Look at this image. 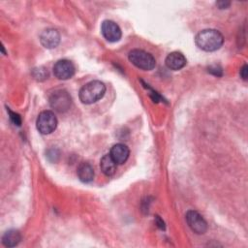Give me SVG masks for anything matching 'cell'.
Listing matches in <instances>:
<instances>
[{
    "label": "cell",
    "instance_id": "cell-1",
    "mask_svg": "<svg viewBox=\"0 0 248 248\" xmlns=\"http://www.w3.org/2000/svg\"><path fill=\"white\" fill-rule=\"evenodd\" d=\"M195 43L199 48L204 51H215L222 46L224 37L218 30L204 29L197 34Z\"/></svg>",
    "mask_w": 248,
    "mask_h": 248
},
{
    "label": "cell",
    "instance_id": "cell-2",
    "mask_svg": "<svg viewBox=\"0 0 248 248\" xmlns=\"http://www.w3.org/2000/svg\"><path fill=\"white\" fill-rule=\"evenodd\" d=\"M106 92V85L100 80H92L83 85L79 90V100L81 103L90 105L99 101Z\"/></svg>",
    "mask_w": 248,
    "mask_h": 248
},
{
    "label": "cell",
    "instance_id": "cell-3",
    "mask_svg": "<svg viewBox=\"0 0 248 248\" xmlns=\"http://www.w3.org/2000/svg\"><path fill=\"white\" fill-rule=\"evenodd\" d=\"M128 58L129 61L136 67L145 71L152 70L156 65L155 58L152 56V54L139 48L131 50L129 52Z\"/></svg>",
    "mask_w": 248,
    "mask_h": 248
},
{
    "label": "cell",
    "instance_id": "cell-4",
    "mask_svg": "<svg viewBox=\"0 0 248 248\" xmlns=\"http://www.w3.org/2000/svg\"><path fill=\"white\" fill-rule=\"evenodd\" d=\"M36 126L41 134H50L57 127V118L52 111L44 110L39 114L36 121Z\"/></svg>",
    "mask_w": 248,
    "mask_h": 248
},
{
    "label": "cell",
    "instance_id": "cell-5",
    "mask_svg": "<svg viewBox=\"0 0 248 248\" xmlns=\"http://www.w3.org/2000/svg\"><path fill=\"white\" fill-rule=\"evenodd\" d=\"M71 96L66 90H56L49 97L50 107L58 112L67 111L71 107Z\"/></svg>",
    "mask_w": 248,
    "mask_h": 248
},
{
    "label": "cell",
    "instance_id": "cell-6",
    "mask_svg": "<svg viewBox=\"0 0 248 248\" xmlns=\"http://www.w3.org/2000/svg\"><path fill=\"white\" fill-rule=\"evenodd\" d=\"M186 221L190 229L198 234H202L207 230V224L205 220L200 213L195 210H189L186 213Z\"/></svg>",
    "mask_w": 248,
    "mask_h": 248
},
{
    "label": "cell",
    "instance_id": "cell-7",
    "mask_svg": "<svg viewBox=\"0 0 248 248\" xmlns=\"http://www.w3.org/2000/svg\"><path fill=\"white\" fill-rule=\"evenodd\" d=\"M74 64L67 59L58 60L53 66V74L58 79H69L75 74Z\"/></svg>",
    "mask_w": 248,
    "mask_h": 248
},
{
    "label": "cell",
    "instance_id": "cell-8",
    "mask_svg": "<svg viewBox=\"0 0 248 248\" xmlns=\"http://www.w3.org/2000/svg\"><path fill=\"white\" fill-rule=\"evenodd\" d=\"M101 32L105 39L111 43L119 41L122 35L120 27L112 20H104L101 25Z\"/></svg>",
    "mask_w": 248,
    "mask_h": 248
},
{
    "label": "cell",
    "instance_id": "cell-9",
    "mask_svg": "<svg viewBox=\"0 0 248 248\" xmlns=\"http://www.w3.org/2000/svg\"><path fill=\"white\" fill-rule=\"evenodd\" d=\"M40 42L46 48H54L60 43V34L56 29H46L40 35Z\"/></svg>",
    "mask_w": 248,
    "mask_h": 248
},
{
    "label": "cell",
    "instance_id": "cell-10",
    "mask_svg": "<svg viewBox=\"0 0 248 248\" xmlns=\"http://www.w3.org/2000/svg\"><path fill=\"white\" fill-rule=\"evenodd\" d=\"M109 155L117 165H122L128 160L130 150L127 145L123 143H116L111 147Z\"/></svg>",
    "mask_w": 248,
    "mask_h": 248
},
{
    "label": "cell",
    "instance_id": "cell-11",
    "mask_svg": "<svg viewBox=\"0 0 248 248\" xmlns=\"http://www.w3.org/2000/svg\"><path fill=\"white\" fill-rule=\"evenodd\" d=\"M165 62H166V65L169 69L173 70V71H177V70L182 69L186 65L187 60L181 52L173 51V52H170L166 57Z\"/></svg>",
    "mask_w": 248,
    "mask_h": 248
},
{
    "label": "cell",
    "instance_id": "cell-12",
    "mask_svg": "<svg viewBox=\"0 0 248 248\" xmlns=\"http://www.w3.org/2000/svg\"><path fill=\"white\" fill-rule=\"evenodd\" d=\"M77 174L80 181L84 183H88V182H91L94 178V169L89 163L82 162L78 167Z\"/></svg>",
    "mask_w": 248,
    "mask_h": 248
},
{
    "label": "cell",
    "instance_id": "cell-13",
    "mask_svg": "<svg viewBox=\"0 0 248 248\" xmlns=\"http://www.w3.org/2000/svg\"><path fill=\"white\" fill-rule=\"evenodd\" d=\"M117 164L113 161L109 154L104 155L100 161V169L102 172L107 176H111L116 171Z\"/></svg>",
    "mask_w": 248,
    "mask_h": 248
},
{
    "label": "cell",
    "instance_id": "cell-14",
    "mask_svg": "<svg viewBox=\"0 0 248 248\" xmlns=\"http://www.w3.org/2000/svg\"><path fill=\"white\" fill-rule=\"evenodd\" d=\"M21 240V234L17 230H9L2 236V243L6 247H15Z\"/></svg>",
    "mask_w": 248,
    "mask_h": 248
},
{
    "label": "cell",
    "instance_id": "cell-15",
    "mask_svg": "<svg viewBox=\"0 0 248 248\" xmlns=\"http://www.w3.org/2000/svg\"><path fill=\"white\" fill-rule=\"evenodd\" d=\"M32 76L34 77L35 79H37L39 81H42V80H45L46 78H47L48 72L44 67H38V68H34L33 69Z\"/></svg>",
    "mask_w": 248,
    "mask_h": 248
},
{
    "label": "cell",
    "instance_id": "cell-16",
    "mask_svg": "<svg viewBox=\"0 0 248 248\" xmlns=\"http://www.w3.org/2000/svg\"><path fill=\"white\" fill-rule=\"evenodd\" d=\"M240 76H241V78H242L244 80L247 79V77H248V67H247L246 64H244V65L242 66V68L240 69Z\"/></svg>",
    "mask_w": 248,
    "mask_h": 248
},
{
    "label": "cell",
    "instance_id": "cell-17",
    "mask_svg": "<svg viewBox=\"0 0 248 248\" xmlns=\"http://www.w3.org/2000/svg\"><path fill=\"white\" fill-rule=\"evenodd\" d=\"M10 114H11V118H12V120L14 121V123H16V125H20L21 120H20L19 115L16 114V113H14V112H12V111H10Z\"/></svg>",
    "mask_w": 248,
    "mask_h": 248
},
{
    "label": "cell",
    "instance_id": "cell-18",
    "mask_svg": "<svg viewBox=\"0 0 248 248\" xmlns=\"http://www.w3.org/2000/svg\"><path fill=\"white\" fill-rule=\"evenodd\" d=\"M208 72H210L211 74H214V75H216V76H221V75H222V70H221V69H218L217 67H214V68L210 67V68L208 69Z\"/></svg>",
    "mask_w": 248,
    "mask_h": 248
},
{
    "label": "cell",
    "instance_id": "cell-19",
    "mask_svg": "<svg viewBox=\"0 0 248 248\" xmlns=\"http://www.w3.org/2000/svg\"><path fill=\"white\" fill-rule=\"evenodd\" d=\"M216 5L220 8V9H226L228 8L231 3L230 2H227V1H219V2H216Z\"/></svg>",
    "mask_w": 248,
    "mask_h": 248
},
{
    "label": "cell",
    "instance_id": "cell-20",
    "mask_svg": "<svg viewBox=\"0 0 248 248\" xmlns=\"http://www.w3.org/2000/svg\"><path fill=\"white\" fill-rule=\"evenodd\" d=\"M156 224L161 230H165V223L159 216H156Z\"/></svg>",
    "mask_w": 248,
    "mask_h": 248
}]
</instances>
